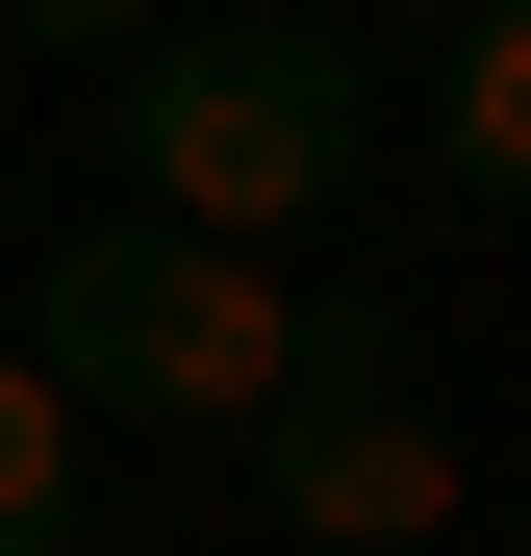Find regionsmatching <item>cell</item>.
Masks as SVG:
<instances>
[{"label":"cell","mask_w":531,"mask_h":556,"mask_svg":"<svg viewBox=\"0 0 531 556\" xmlns=\"http://www.w3.org/2000/svg\"><path fill=\"white\" fill-rule=\"evenodd\" d=\"M354 26L253 0V26H152L127 51V228H203V253H304L354 203Z\"/></svg>","instance_id":"obj_1"},{"label":"cell","mask_w":531,"mask_h":556,"mask_svg":"<svg viewBox=\"0 0 531 556\" xmlns=\"http://www.w3.org/2000/svg\"><path fill=\"white\" fill-rule=\"evenodd\" d=\"M329 329L354 304H304L279 253H203V228H76L26 278V354L76 405H127V430H279L329 380Z\"/></svg>","instance_id":"obj_2"},{"label":"cell","mask_w":531,"mask_h":556,"mask_svg":"<svg viewBox=\"0 0 531 556\" xmlns=\"http://www.w3.org/2000/svg\"><path fill=\"white\" fill-rule=\"evenodd\" d=\"M253 506H279L304 556H430V531H481V455L405 380V329H329V380L253 430Z\"/></svg>","instance_id":"obj_3"},{"label":"cell","mask_w":531,"mask_h":556,"mask_svg":"<svg viewBox=\"0 0 531 556\" xmlns=\"http://www.w3.org/2000/svg\"><path fill=\"white\" fill-rule=\"evenodd\" d=\"M430 152H456V203L531 228V0H456L430 26Z\"/></svg>","instance_id":"obj_4"},{"label":"cell","mask_w":531,"mask_h":556,"mask_svg":"<svg viewBox=\"0 0 531 556\" xmlns=\"http://www.w3.org/2000/svg\"><path fill=\"white\" fill-rule=\"evenodd\" d=\"M76 531H102V405L0 329V556H76Z\"/></svg>","instance_id":"obj_5"},{"label":"cell","mask_w":531,"mask_h":556,"mask_svg":"<svg viewBox=\"0 0 531 556\" xmlns=\"http://www.w3.org/2000/svg\"><path fill=\"white\" fill-rule=\"evenodd\" d=\"M0 51H102V76H127V51H152V0H0Z\"/></svg>","instance_id":"obj_6"},{"label":"cell","mask_w":531,"mask_h":556,"mask_svg":"<svg viewBox=\"0 0 531 556\" xmlns=\"http://www.w3.org/2000/svg\"><path fill=\"white\" fill-rule=\"evenodd\" d=\"M430 556H481V531H430Z\"/></svg>","instance_id":"obj_7"}]
</instances>
